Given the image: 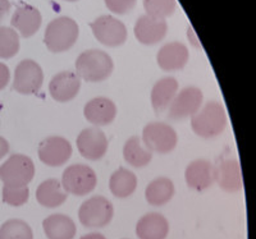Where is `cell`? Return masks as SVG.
<instances>
[{"label": "cell", "instance_id": "cell-1", "mask_svg": "<svg viewBox=\"0 0 256 239\" xmlns=\"http://www.w3.org/2000/svg\"><path fill=\"white\" fill-rule=\"evenodd\" d=\"M113 68V60L102 50H86L76 60L77 76L88 82L104 81L110 76Z\"/></svg>", "mask_w": 256, "mask_h": 239}, {"label": "cell", "instance_id": "cell-2", "mask_svg": "<svg viewBox=\"0 0 256 239\" xmlns=\"http://www.w3.org/2000/svg\"><path fill=\"white\" fill-rule=\"evenodd\" d=\"M78 33L76 20L70 17H59L48 24L44 42L52 53H63L76 44Z\"/></svg>", "mask_w": 256, "mask_h": 239}, {"label": "cell", "instance_id": "cell-3", "mask_svg": "<svg viewBox=\"0 0 256 239\" xmlns=\"http://www.w3.org/2000/svg\"><path fill=\"white\" fill-rule=\"evenodd\" d=\"M191 126L200 137H216L227 127V114L219 102L209 101L192 117Z\"/></svg>", "mask_w": 256, "mask_h": 239}, {"label": "cell", "instance_id": "cell-4", "mask_svg": "<svg viewBox=\"0 0 256 239\" xmlns=\"http://www.w3.org/2000/svg\"><path fill=\"white\" fill-rule=\"evenodd\" d=\"M35 165L34 161L22 154L12 155L0 166V179L4 186L26 187L34 179Z\"/></svg>", "mask_w": 256, "mask_h": 239}, {"label": "cell", "instance_id": "cell-5", "mask_svg": "<svg viewBox=\"0 0 256 239\" xmlns=\"http://www.w3.org/2000/svg\"><path fill=\"white\" fill-rule=\"evenodd\" d=\"M98 178L90 166L84 164L68 166L62 177V187L67 193L84 196L95 190Z\"/></svg>", "mask_w": 256, "mask_h": 239}, {"label": "cell", "instance_id": "cell-6", "mask_svg": "<svg viewBox=\"0 0 256 239\" xmlns=\"http://www.w3.org/2000/svg\"><path fill=\"white\" fill-rule=\"evenodd\" d=\"M114 209L112 202L102 196H94L81 205L80 222L88 228H102L110 223Z\"/></svg>", "mask_w": 256, "mask_h": 239}, {"label": "cell", "instance_id": "cell-7", "mask_svg": "<svg viewBox=\"0 0 256 239\" xmlns=\"http://www.w3.org/2000/svg\"><path fill=\"white\" fill-rule=\"evenodd\" d=\"M142 140L150 151L168 154L177 146V133L172 127L163 122L148 123L144 128Z\"/></svg>", "mask_w": 256, "mask_h": 239}, {"label": "cell", "instance_id": "cell-8", "mask_svg": "<svg viewBox=\"0 0 256 239\" xmlns=\"http://www.w3.org/2000/svg\"><path fill=\"white\" fill-rule=\"evenodd\" d=\"M91 29L100 44L108 47L120 46L127 40V28L124 23L112 15H102L91 23Z\"/></svg>", "mask_w": 256, "mask_h": 239}, {"label": "cell", "instance_id": "cell-9", "mask_svg": "<svg viewBox=\"0 0 256 239\" xmlns=\"http://www.w3.org/2000/svg\"><path fill=\"white\" fill-rule=\"evenodd\" d=\"M44 82V73L35 60L26 59L14 70L13 88L22 95H34L40 91Z\"/></svg>", "mask_w": 256, "mask_h": 239}, {"label": "cell", "instance_id": "cell-10", "mask_svg": "<svg viewBox=\"0 0 256 239\" xmlns=\"http://www.w3.org/2000/svg\"><path fill=\"white\" fill-rule=\"evenodd\" d=\"M202 92L198 87H186L180 91L169 105L168 117L172 120H184L194 117L202 104Z\"/></svg>", "mask_w": 256, "mask_h": 239}, {"label": "cell", "instance_id": "cell-11", "mask_svg": "<svg viewBox=\"0 0 256 239\" xmlns=\"http://www.w3.org/2000/svg\"><path fill=\"white\" fill-rule=\"evenodd\" d=\"M108 138L102 129L86 128L77 137V147L84 159L91 161L100 160L108 151Z\"/></svg>", "mask_w": 256, "mask_h": 239}, {"label": "cell", "instance_id": "cell-12", "mask_svg": "<svg viewBox=\"0 0 256 239\" xmlns=\"http://www.w3.org/2000/svg\"><path fill=\"white\" fill-rule=\"evenodd\" d=\"M72 146L66 138L52 136L42 140L38 145V158L48 166H62L70 160Z\"/></svg>", "mask_w": 256, "mask_h": 239}, {"label": "cell", "instance_id": "cell-13", "mask_svg": "<svg viewBox=\"0 0 256 239\" xmlns=\"http://www.w3.org/2000/svg\"><path fill=\"white\" fill-rule=\"evenodd\" d=\"M81 78L76 73L66 70L52 77L49 83V92L56 101L67 102L78 95Z\"/></svg>", "mask_w": 256, "mask_h": 239}, {"label": "cell", "instance_id": "cell-14", "mask_svg": "<svg viewBox=\"0 0 256 239\" xmlns=\"http://www.w3.org/2000/svg\"><path fill=\"white\" fill-rule=\"evenodd\" d=\"M134 36L141 44L155 45L163 40L168 31V24L166 19L142 15L137 19L134 24Z\"/></svg>", "mask_w": 256, "mask_h": 239}, {"label": "cell", "instance_id": "cell-15", "mask_svg": "<svg viewBox=\"0 0 256 239\" xmlns=\"http://www.w3.org/2000/svg\"><path fill=\"white\" fill-rule=\"evenodd\" d=\"M41 22H42V17H41L40 10L28 4L18 6L10 19L13 28L17 29L20 36L24 38L35 35L40 29Z\"/></svg>", "mask_w": 256, "mask_h": 239}, {"label": "cell", "instance_id": "cell-16", "mask_svg": "<svg viewBox=\"0 0 256 239\" xmlns=\"http://www.w3.org/2000/svg\"><path fill=\"white\" fill-rule=\"evenodd\" d=\"M84 114L94 126H108L116 119V106L108 97H95L84 105Z\"/></svg>", "mask_w": 256, "mask_h": 239}, {"label": "cell", "instance_id": "cell-17", "mask_svg": "<svg viewBox=\"0 0 256 239\" xmlns=\"http://www.w3.org/2000/svg\"><path fill=\"white\" fill-rule=\"evenodd\" d=\"M186 183L192 190L205 191L208 190L214 181V165L208 160H195L192 161L186 168L184 173Z\"/></svg>", "mask_w": 256, "mask_h": 239}, {"label": "cell", "instance_id": "cell-18", "mask_svg": "<svg viewBox=\"0 0 256 239\" xmlns=\"http://www.w3.org/2000/svg\"><path fill=\"white\" fill-rule=\"evenodd\" d=\"M214 177L222 190L227 192H237L242 188L241 168L233 159L222 160L214 168Z\"/></svg>", "mask_w": 256, "mask_h": 239}, {"label": "cell", "instance_id": "cell-19", "mask_svg": "<svg viewBox=\"0 0 256 239\" xmlns=\"http://www.w3.org/2000/svg\"><path fill=\"white\" fill-rule=\"evenodd\" d=\"M188 49L180 42H169L164 45L158 53L156 60L163 70H178L184 68L188 61Z\"/></svg>", "mask_w": 256, "mask_h": 239}, {"label": "cell", "instance_id": "cell-20", "mask_svg": "<svg viewBox=\"0 0 256 239\" xmlns=\"http://www.w3.org/2000/svg\"><path fill=\"white\" fill-rule=\"evenodd\" d=\"M168 232L166 219L156 213L144 215L136 225V234L140 239H166Z\"/></svg>", "mask_w": 256, "mask_h": 239}, {"label": "cell", "instance_id": "cell-21", "mask_svg": "<svg viewBox=\"0 0 256 239\" xmlns=\"http://www.w3.org/2000/svg\"><path fill=\"white\" fill-rule=\"evenodd\" d=\"M178 91V82L173 77H164L154 85L152 91V104L155 113H163L172 104Z\"/></svg>", "mask_w": 256, "mask_h": 239}, {"label": "cell", "instance_id": "cell-22", "mask_svg": "<svg viewBox=\"0 0 256 239\" xmlns=\"http://www.w3.org/2000/svg\"><path fill=\"white\" fill-rule=\"evenodd\" d=\"M42 228L49 239H73L76 236V225L70 216L63 214L48 216Z\"/></svg>", "mask_w": 256, "mask_h": 239}, {"label": "cell", "instance_id": "cell-23", "mask_svg": "<svg viewBox=\"0 0 256 239\" xmlns=\"http://www.w3.org/2000/svg\"><path fill=\"white\" fill-rule=\"evenodd\" d=\"M36 199L44 207L54 209L64 204L67 200V192H64L63 187L56 179H48L38 187Z\"/></svg>", "mask_w": 256, "mask_h": 239}, {"label": "cell", "instance_id": "cell-24", "mask_svg": "<svg viewBox=\"0 0 256 239\" xmlns=\"http://www.w3.org/2000/svg\"><path fill=\"white\" fill-rule=\"evenodd\" d=\"M174 184L168 178H156L146 187V201L152 206H163L172 200Z\"/></svg>", "mask_w": 256, "mask_h": 239}, {"label": "cell", "instance_id": "cell-25", "mask_svg": "<svg viewBox=\"0 0 256 239\" xmlns=\"http://www.w3.org/2000/svg\"><path fill=\"white\" fill-rule=\"evenodd\" d=\"M137 178L136 175L130 170L120 168L112 174L110 182H109V188L112 193L118 199H127L128 196L136 191Z\"/></svg>", "mask_w": 256, "mask_h": 239}, {"label": "cell", "instance_id": "cell-26", "mask_svg": "<svg viewBox=\"0 0 256 239\" xmlns=\"http://www.w3.org/2000/svg\"><path fill=\"white\" fill-rule=\"evenodd\" d=\"M123 156H124V160L134 168H144L152 159V151L144 149L140 138L137 136H134L124 143Z\"/></svg>", "mask_w": 256, "mask_h": 239}, {"label": "cell", "instance_id": "cell-27", "mask_svg": "<svg viewBox=\"0 0 256 239\" xmlns=\"http://www.w3.org/2000/svg\"><path fill=\"white\" fill-rule=\"evenodd\" d=\"M20 50V36L12 27H0V59H10Z\"/></svg>", "mask_w": 256, "mask_h": 239}, {"label": "cell", "instance_id": "cell-28", "mask_svg": "<svg viewBox=\"0 0 256 239\" xmlns=\"http://www.w3.org/2000/svg\"><path fill=\"white\" fill-rule=\"evenodd\" d=\"M0 239H34V234L27 223L12 219L0 227Z\"/></svg>", "mask_w": 256, "mask_h": 239}, {"label": "cell", "instance_id": "cell-29", "mask_svg": "<svg viewBox=\"0 0 256 239\" xmlns=\"http://www.w3.org/2000/svg\"><path fill=\"white\" fill-rule=\"evenodd\" d=\"M144 8L150 17L166 19L174 13L176 0H144Z\"/></svg>", "mask_w": 256, "mask_h": 239}, {"label": "cell", "instance_id": "cell-30", "mask_svg": "<svg viewBox=\"0 0 256 239\" xmlns=\"http://www.w3.org/2000/svg\"><path fill=\"white\" fill-rule=\"evenodd\" d=\"M28 187H3V201L10 206H22L28 201Z\"/></svg>", "mask_w": 256, "mask_h": 239}, {"label": "cell", "instance_id": "cell-31", "mask_svg": "<svg viewBox=\"0 0 256 239\" xmlns=\"http://www.w3.org/2000/svg\"><path fill=\"white\" fill-rule=\"evenodd\" d=\"M137 0H105V5L116 14H127L136 5Z\"/></svg>", "mask_w": 256, "mask_h": 239}, {"label": "cell", "instance_id": "cell-32", "mask_svg": "<svg viewBox=\"0 0 256 239\" xmlns=\"http://www.w3.org/2000/svg\"><path fill=\"white\" fill-rule=\"evenodd\" d=\"M9 78H10V72H9V68L6 64L0 63V91L6 87L8 85Z\"/></svg>", "mask_w": 256, "mask_h": 239}, {"label": "cell", "instance_id": "cell-33", "mask_svg": "<svg viewBox=\"0 0 256 239\" xmlns=\"http://www.w3.org/2000/svg\"><path fill=\"white\" fill-rule=\"evenodd\" d=\"M9 10H10V3H9V0H0V22L6 18V15L9 13Z\"/></svg>", "mask_w": 256, "mask_h": 239}, {"label": "cell", "instance_id": "cell-34", "mask_svg": "<svg viewBox=\"0 0 256 239\" xmlns=\"http://www.w3.org/2000/svg\"><path fill=\"white\" fill-rule=\"evenodd\" d=\"M9 152V143L6 138L0 137V160Z\"/></svg>", "mask_w": 256, "mask_h": 239}, {"label": "cell", "instance_id": "cell-35", "mask_svg": "<svg viewBox=\"0 0 256 239\" xmlns=\"http://www.w3.org/2000/svg\"><path fill=\"white\" fill-rule=\"evenodd\" d=\"M81 239H106V238H105V237L100 233H90V234H86V236H84Z\"/></svg>", "mask_w": 256, "mask_h": 239}, {"label": "cell", "instance_id": "cell-36", "mask_svg": "<svg viewBox=\"0 0 256 239\" xmlns=\"http://www.w3.org/2000/svg\"><path fill=\"white\" fill-rule=\"evenodd\" d=\"M66 1H77V0H66Z\"/></svg>", "mask_w": 256, "mask_h": 239}]
</instances>
